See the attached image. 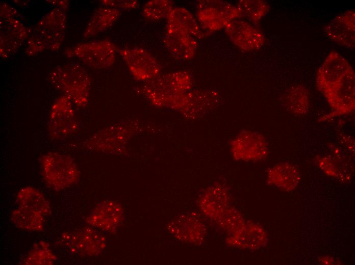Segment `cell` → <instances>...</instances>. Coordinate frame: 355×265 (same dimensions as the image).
<instances>
[{"instance_id": "1", "label": "cell", "mask_w": 355, "mask_h": 265, "mask_svg": "<svg viewBox=\"0 0 355 265\" xmlns=\"http://www.w3.org/2000/svg\"><path fill=\"white\" fill-rule=\"evenodd\" d=\"M66 25L65 11L58 8L50 10L30 29L26 54L33 56L45 51L60 49L65 38Z\"/></svg>"}, {"instance_id": "2", "label": "cell", "mask_w": 355, "mask_h": 265, "mask_svg": "<svg viewBox=\"0 0 355 265\" xmlns=\"http://www.w3.org/2000/svg\"><path fill=\"white\" fill-rule=\"evenodd\" d=\"M51 84L63 92L79 108L89 102L90 78L86 70L80 64L69 63L60 65L49 73Z\"/></svg>"}, {"instance_id": "3", "label": "cell", "mask_w": 355, "mask_h": 265, "mask_svg": "<svg viewBox=\"0 0 355 265\" xmlns=\"http://www.w3.org/2000/svg\"><path fill=\"white\" fill-rule=\"evenodd\" d=\"M43 177L46 184L55 191H61L76 183L80 171L74 160L69 155L50 152L40 160Z\"/></svg>"}, {"instance_id": "4", "label": "cell", "mask_w": 355, "mask_h": 265, "mask_svg": "<svg viewBox=\"0 0 355 265\" xmlns=\"http://www.w3.org/2000/svg\"><path fill=\"white\" fill-rule=\"evenodd\" d=\"M0 7V54L5 59L14 54L27 41L30 29L20 19L19 13L14 7L5 3H1Z\"/></svg>"}, {"instance_id": "5", "label": "cell", "mask_w": 355, "mask_h": 265, "mask_svg": "<svg viewBox=\"0 0 355 265\" xmlns=\"http://www.w3.org/2000/svg\"><path fill=\"white\" fill-rule=\"evenodd\" d=\"M117 48L108 39L78 44L65 50L68 58L76 57L86 66L95 69H105L115 62Z\"/></svg>"}, {"instance_id": "6", "label": "cell", "mask_w": 355, "mask_h": 265, "mask_svg": "<svg viewBox=\"0 0 355 265\" xmlns=\"http://www.w3.org/2000/svg\"><path fill=\"white\" fill-rule=\"evenodd\" d=\"M196 17L200 26L205 31H219L230 21L241 17L236 6L221 1H201L198 3Z\"/></svg>"}, {"instance_id": "7", "label": "cell", "mask_w": 355, "mask_h": 265, "mask_svg": "<svg viewBox=\"0 0 355 265\" xmlns=\"http://www.w3.org/2000/svg\"><path fill=\"white\" fill-rule=\"evenodd\" d=\"M72 101L63 95L53 104L49 114V137L61 140L72 136L78 129L79 124Z\"/></svg>"}, {"instance_id": "8", "label": "cell", "mask_w": 355, "mask_h": 265, "mask_svg": "<svg viewBox=\"0 0 355 265\" xmlns=\"http://www.w3.org/2000/svg\"><path fill=\"white\" fill-rule=\"evenodd\" d=\"M355 74L352 69L323 94L332 109L331 112L321 118L326 121L354 111Z\"/></svg>"}, {"instance_id": "9", "label": "cell", "mask_w": 355, "mask_h": 265, "mask_svg": "<svg viewBox=\"0 0 355 265\" xmlns=\"http://www.w3.org/2000/svg\"><path fill=\"white\" fill-rule=\"evenodd\" d=\"M119 53L130 73L137 81L146 82L160 75L161 67L157 59L147 50L141 47H125Z\"/></svg>"}, {"instance_id": "10", "label": "cell", "mask_w": 355, "mask_h": 265, "mask_svg": "<svg viewBox=\"0 0 355 265\" xmlns=\"http://www.w3.org/2000/svg\"><path fill=\"white\" fill-rule=\"evenodd\" d=\"M61 242L71 253L84 256L98 255L106 246L105 236L91 228L65 232Z\"/></svg>"}, {"instance_id": "11", "label": "cell", "mask_w": 355, "mask_h": 265, "mask_svg": "<svg viewBox=\"0 0 355 265\" xmlns=\"http://www.w3.org/2000/svg\"><path fill=\"white\" fill-rule=\"evenodd\" d=\"M224 28L231 41L242 51H256L265 44V37L262 31L246 20L235 19Z\"/></svg>"}, {"instance_id": "12", "label": "cell", "mask_w": 355, "mask_h": 265, "mask_svg": "<svg viewBox=\"0 0 355 265\" xmlns=\"http://www.w3.org/2000/svg\"><path fill=\"white\" fill-rule=\"evenodd\" d=\"M351 69L345 58L336 51L332 50L317 70V89L323 94Z\"/></svg>"}, {"instance_id": "13", "label": "cell", "mask_w": 355, "mask_h": 265, "mask_svg": "<svg viewBox=\"0 0 355 265\" xmlns=\"http://www.w3.org/2000/svg\"><path fill=\"white\" fill-rule=\"evenodd\" d=\"M123 211L121 205L108 199L99 203L86 219L90 226L103 231L113 232L123 220Z\"/></svg>"}, {"instance_id": "14", "label": "cell", "mask_w": 355, "mask_h": 265, "mask_svg": "<svg viewBox=\"0 0 355 265\" xmlns=\"http://www.w3.org/2000/svg\"><path fill=\"white\" fill-rule=\"evenodd\" d=\"M323 31L332 41L353 49L355 40V13L347 10L336 16L325 26Z\"/></svg>"}, {"instance_id": "15", "label": "cell", "mask_w": 355, "mask_h": 265, "mask_svg": "<svg viewBox=\"0 0 355 265\" xmlns=\"http://www.w3.org/2000/svg\"><path fill=\"white\" fill-rule=\"evenodd\" d=\"M164 42L172 56L182 61L192 59L198 47L194 37L185 32L167 26Z\"/></svg>"}, {"instance_id": "16", "label": "cell", "mask_w": 355, "mask_h": 265, "mask_svg": "<svg viewBox=\"0 0 355 265\" xmlns=\"http://www.w3.org/2000/svg\"><path fill=\"white\" fill-rule=\"evenodd\" d=\"M300 175L297 168L287 162L276 164L268 173V181L272 185L286 191H291L297 186Z\"/></svg>"}, {"instance_id": "17", "label": "cell", "mask_w": 355, "mask_h": 265, "mask_svg": "<svg viewBox=\"0 0 355 265\" xmlns=\"http://www.w3.org/2000/svg\"><path fill=\"white\" fill-rule=\"evenodd\" d=\"M120 14L119 10L113 8L103 6L97 8L86 26L83 37H92L107 30L116 21Z\"/></svg>"}, {"instance_id": "18", "label": "cell", "mask_w": 355, "mask_h": 265, "mask_svg": "<svg viewBox=\"0 0 355 265\" xmlns=\"http://www.w3.org/2000/svg\"><path fill=\"white\" fill-rule=\"evenodd\" d=\"M167 19V27L185 32L195 38L200 39L204 37L201 27L196 18L190 11L184 7L173 8Z\"/></svg>"}, {"instance_id": "19", "label": "cell", "mask_w": 355, "mask_h": 265, "mask_svg": "<svg viewBox=\"0 0 355 265\" xmlns=\"http://www.w3.org/2000/svg\"><path fill=\"white\" fill-rule=\"evenodd\" d=\"M281 101L290 112L296 115L307 113L310 108V98L308 90L300 85L291 86L282 94Z\"/></svg>"}, {"instance_id": "20", "label": "cell", "mask_w": 355, "mask_h": 265, "mask_svg": "<svg viewBox=\"0 0 355 265\" xmlns=\"http://www.w3.org/2000/svg\"><path fill=\"white\" fill-rule=\"evenodd\" d=\"M241 137L240 158L245 160H256L266 155L267 147L263 136L256 132L246 131Z\"/></svg>"}, {"instance_id": "21", "label": "cell", "mask_w": 355, "mask_h": 265, "mask_svg": "<svg viewBox=\"0 0 355 265\" xmlns=\"http://www.w3.org/2000/svg\"><path fill=\"white\" fill-rule=\"evenodd\" d=\"M16 202L19 206L32 209L43 216L48 215L50 212L49 203L44 195L37 189L31 186L23 187L18 191Z\"/></svg>"}, {"instance_id": "22", "label": "cell", "mask_w": 355, "mask_h": 265, "mask_svg": "<svg viewBox=\"0 0 355 265\" xmlns=\"http://www.w3.org/2000/svg\"><path fill=\"white\" fill-rule=\"evenodd\" d=\"M12 222L17 228L31 231L43 229L44 216L32 209L18 206L11 214Z\"/></svg>"}, {"instance_id": "23", "label": "cell", "mask_w": 355, "mask_h": 265, "mask_svg": "<svg viewBox=\"0 0 355 265\" xmlns=\"http://www.w3.org/2000/svg\"><path fill=\"white\" fill-rule=\"evenodd\" d=\"M236 6L241 14L255 25H257L261 19L269 11L270 6L265 1L261 0H241Z\"/></svg>"}, {"instance_id": "24", "label": "cell", "mask_w": 355, "mask_h": 265, "mask_svg": "<svg viewBox=\"0 0 355 265\" xmlns=\"http://www.w3.org/2000/svg\"><path fill=\"white\" fill-rule=\"evenodd\" d=\"M57 257L50 249L49 244L44 241L36 243L21 261L22 264H53Z\"/></svg>"}, {"instance_id": "25", "label": "cell", "mask_w": 355, "mask_h": 265, "mask_svg": "<svg viewBox=\"0 0 355 265\" xmlns=\"http://www.w3.org/2000/svg\"><path fill=\"white\" fill-rule=\"evenodd\" d=\"M238 243L246 248H258L264 243V231L256 225H244L237 232Z\"/></svg>"}, {"instance_id": "26", "label": "cell", "mask_w": 355, "mask_h": 265, "mask_svg": "<svg viewBox=\"0 0 355 265\" xmlns=\"http://www.w3.org/2000/svg\"><path fill=\"white\" fill-rule=\"evenodd\" d=\"M173 8L171 1L151 0L144 4L142 13L147 20L159 21L167 18Z\"/></svg>"}, {"instance_id": "27", "label": "cell", "mask_w": 355, "mask_h": 265, "mask_svg": "<svg viewBox=\"0 0 355 265\" xmlns=\"http://www.w3.org/2000/svg\"><path fill=\"white\" fill-rule=\"evenodd\" d=\"M100 2L104 6L119 10L136 9L139 6L138 1L136 0H103Z\"/></svg>"}, {"instance_id": "28", "label": "cell", "mask_w": 355, "mask_h": 265, "mask_svg": "<svg viewBox=\"0 0 355 265\" xmlns=\"http://www.w3.org/2000/svg\"><path fill=\"white\" fill-rule=\"evenodd\" d=\"M49 3L55 4L56 8L65 11L69 7V2L67 1H47Z\"/></svg>"}]
</instances>
